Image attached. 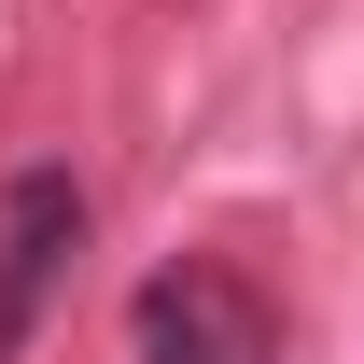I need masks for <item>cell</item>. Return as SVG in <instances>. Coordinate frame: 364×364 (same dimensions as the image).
Segmentation results:
<instances>
[{"instance_id": "obj_1", "label": "cell", "mask_w": 364, "mask_h": 364, "mask_svg": "<svg viewBox=\"0 0 364 364\" xmlns=\"http://www.w3.org/2000/svg\"><path fill=\"white\" fill-rule=\"evenodd\" d=\"M127 336H140V364H280V309L225 267V252L154 267L140 309H127Z\"/></svg>"}, {"instance_id": "obj_2", "label": "cell", "mask_w": 364, "mask_h": 364, "mask_svg": "<svg viewBox=\"0 0 364 364\" xmlns=\"http://www.w3.org/2000/svg\"><path fill=\"white\" fill-rule=\"evenodd\" d=\"M70 238H85V182H70V168H28L14 196H0V364L28 350V322H43Z\"/></svg>"}]
</instances>
